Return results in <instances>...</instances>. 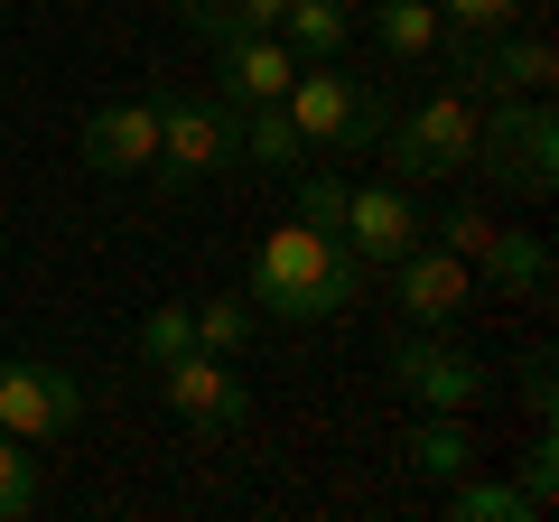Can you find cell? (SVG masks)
Instances as JSON below:
<instances>
[{"mask_svg": "<svg viewBox=\"0 0 559 522\" xmlns=\"http://www.w3.org/2000/svg\"><path fill=\"white\" fill-rule=\"evenodd\" d=\"M242 299H252L261 318H280V327H326V318H345V308L364 299V261L345 252L326 224L289 215V224H271V234L252 242Z\"/></svg>", "mask_w": 559, "mask_h": 522, "instance_id": "cell-1", "label": "cell"}, {"mask_svg": "<svg viewBox=\"0 0 559 522\" xmlns=\"http://www.w3.org/2000/svg\"><path fill=\"white\" fill-rule=\"evenodd\" d=\"M289 187H299V215L326 224V234H336L364 271H392V261L429 234V215H419V197H411L401 178H336V168L308 159Z\"/></svg>", "mask_w": 559, "mask_h": 522, "instance_id": "cell-2", "label": "cell"}, {"mask_svg": "<svg viewBox=\"0 0 559 522\" xmlns=\"http://www.w3.org/2000/svg\"><path fill=\"white\" fill-rule=\"evenodd\" d=\"M280 112L299 121V141H308V159H364V150L382 141V84H364V75H345L336 57L326 66H299L289 75V94H280Z\"/></svg>", "mask_w": 559, "mask_h": 522, "instance_id": "cell-3", "label": "cell"}, {"mask_svg": "<svg viewBox=\"0 0 559 522\" xmlns=\"http://www.w3.org/2000/svg\"><path fill=\"white\" fill-rule=\"evenodd\" d=\"M476 121L485 103L466 94V84H429V103H411L401 121H382V159H392L401 187H439V178H466V159H476Z\"/></svg>", "mask_w": 559, "mask_h": 522, "instance_id": "cell-4", "label": "cell"}, {"mask_svg": "<svg viewBox=\"0 0 559 522\" xmlns=\"http://www.w3.org/2000/svg\"><path fill=\"white\" fill-rule=\"evenodd\" d=\"M476 168L485 187H503V197H550L559 187V112L550 94H513V103H485L476 121Z\"/></svg>", "mask_w": 559, "mask_h": 522, "instance_id": "cell-5", "label": "cell"}, {"mask_svg": "<svg viewBox=\"0 0 559 522\" xmlns=\"http://www.w3.org/2000/svg\"><path fill=\"white\" fill-rule=\"evenodd\" d=\"M439 66L476 103H513V94H550L559 84V47H550L540 20H513V28H495V38H448Z\"/></svg>", "mask_w": 559, "mask_h": 522, "instance_id": "cell-6", "label": "cell"}, {"mask_svg": "<svg viewBox=\"0 0 559 522\" xmlns=\"http://www.w3.org/2000/svg\"><path fill=\"white\" fill-rule=\"evenodd\" d=\"M429 234H439L476 281H495L503 299H540V289H550V242L513 234V224L485 215V205H448V215H429Z\"/></svg>", "mask_w": 559, "mask_h": 522, "instance_id": "cell-7", "label": "cell"}, {"mask_svg": "<svg viewBox=\"0 0 559 522\" xmlns=\"http://www.w3.org/2000/svg\"><path fill=\"white\" fill-rule=\"evenodd\" d=\"M234 159H242L234 103H215V94H159V159H150L159 187H205V178H224Z\"/></svg>", "mask_w": 559, "mask_h": 522, "instance_id": "cell-8", "label": "cell"}, {"mask_svg": "<svg viewBox=\"0 0 559 522\" xmlns=\"http://www.w3.org/2000/svg\"><path fill=\"white\" fill-rule=\"evenodd\" d=\"M476 299H485V281L466 271L457 252H448L439 234H419L411 252L392 261V308H401L411 327H429V336H448V327H466V318H476Z\"/></svg>", "mask_w": 559, "mask_h": 522, "instance_id": "cell-9", "label": "cell"}, {"mask_svg": "<svg viewBox=\"0 0 559 522\" xmlns=\"http://www.w3.org/2000/svg\"><path fill=\"white\" fill-rule=\"evenodd\" d=\"M392 382L411 392L419 411H457V420H466V411L495 402L503 373H495V364H476L466 345H448V336H429V327H411V336L392 345Z\"/></svg>", "mask_w": 559, "mask_h": 522, "instance_id": "cell-10", "label": "cell"}, {"mask_svg": "<svg viewBox=\"0 0 559 522\" xmlns=\"http://www.w3.org/2000/svg\"><path fill=\"white\" fill-rule=\"evenodd\" d=\"M159 373V402L178 411L187 429H205V439H234V429H252V382L234 373V355H205V345H187V355L150 364Z\"/></svg>", "mask_w": 559, "mask_h": 522, "instance_id": "cell-11", "label": "cell"}, {"mask_svg": "<svg viewBox=\"0 0 559 522\" xmlns=\"http://www.w3.org/2000/svg\"><path fill=\"white\" fill-rule=\"evenodd\" d=\"M84 420V382L66 373V364H38V355H0V429L28 448L66 439V429Z\"/></svg>", "mask_w": 559, "mask_h": 522, "instance_id": "cell-12", "label": "cell"}, {"mask_svg": "<svg viewBox=\"0 0 559 522\" xmlns=\"http://www.w3.org/2000/svg\"><path fill=\"white\" fill-rule=\"evenodd\" d=\"M150 159H159V94H121V103H103L84 121V168H103V178H150Z\"/></svg>", "mask_w": 559, "mask_h": 522, "instance_id": "cell-13", "label": "cell"}, {"mask_svg": "<svg viewBox=\"0 0 559 522\" xmlns=\"http://www.w3.org/2000/svg\"><path fill=\"white\" fill-rule=\"evenodd\" d=\"M215 57V84H224V103H280L289 94V75H299V57L280 47V28H234V38H215L205 47Z\"/></svg>", "mask_w": 559, "mask_h": 522, "instance_id": "cell-14", "label": "cell"}, {"mask_svg": "<svg viewBox=\"0 0 559 522\" xmlns=\"http://www.w3.org/2000/svg\"><path fill=\"white\" fill-rule=\"evenodd\" d=\"M280 47L299 66L345 57V47H355V0H289V10H280Z\"/></svg>", "mask_w": 559, "mask_h": 522, "instance_id": "cell-15", "label": "cell"}, {"mask_svg": "<svg viewBox=\"0 0 559 522\" xmlns=\"http://www.w3.org/2000/svg\"><path fill=\"white\" fill-rule=\"evenodd\" d=\"M373 38L392 66H439L448 20H439V0H373Z\"/></svg>", "mask_w": 559, "mask_h": 522, "instance_id": "cell-16", "label": "cell"}, {"mask_svg": "<svg viewBox=\"0 0 559 522\" xmlns=\"http://www.w3.org/2000/svg\"><path fill=\"white\" fill-rule=\"evenodd\" d=\"M242 159H252V168H271V178H299V168H308L299 121L280 112V103H242Z\"/></svg>", "mask_w": 559, "mask_h": 522, "instance_id": "cell-17", "label": "cell"}, {"mask_svg": "<svg viewBox=\"0 0 559 522\" xmlns=\"http://www.w3.org/2000/svg\"><path fill=\"white\" fill-rule=\"evenodd\" d=\"M448 522H540L532 513V495H522L513 476H448Z\"/></svg>", "mask_w": 559, "mask_h": 522, "instance_id": "cell-18", "label": "cell"}, {"mask_svg": "<svg viewBox=\"0 0 559 522\" xmlns=\"http://www.w3.org/2000/svg\"><path fill=\"white\" fill-rule=\"evenodd\" d=\"M411 466H419L429 485H448V476H466V466H476V439H466L457 411H419V429H411Z\"/></svg>", "mask_w": 559, "mask_h": 522, "instance_id": "cell-19", "label": "cell"}, {"mask_svg": "<svg viewBox=\"0 0 559 522\" xmlns=\"http://www.w3.org/2000/svg\"><path fill=\"white\" fill-rule=\"evenodd\" d=\"M187 308H197V345L205 355H252V336H261L252 299H187Z\"/></svg>", "mask_w": 559, "mask_h": 522, "instance_id": "cell-20", "label": "cell"}, {"mask_svg": "<svg viewBox=\"0 0 559 522\" xmlns=\"http://www.w3.org/2000/svg\"><path fill=\"white\" fill-rule=\"evenodd\" d=\"M47 503V476H38V448L0 429V522H28Z\"/></svg>", "mask_w": 559, "mask_h": 522, "instance_id": "cell-21", "label": "cell"}, {"mask_svg": "<svg viewBox=\"0 0 559 522\" xmlns=\"http://www.w3.org/2000/svg\"><path fill=\"white\" fill-rule=\"evenodd\" d=\"M187 345H197V308H187V299H159L150 318L131 327V355L140 364H168V355H187Z\"/></svg>", "mask_w": 559, "mask_h": 522, "instance_id": "cell-22", "label": "cell"}, {"mask_svg": "<svg viewBox=\"0 0 559 522\" xmlns=\"http://www.w3.org/2000/svg\"><path fill=\"white\" fill-rule=\"evenodd\" d=\"M439 20H448V38H495V28L532 20V0H439Z\"/></svg>", "mask_w": 559, "mask_h": 522, "instance_id": "cell-23", "label": "cell"}, {"mask_svg": "<svg viewBox=\"0 0 559 522\" xmlns=\"http://www.w3.org/2000/svg\"><path fill=\"white\" fill-rule=\"evenodd\" d=\"M522 495H532V513H550V503H559V439H550V420H540V439L532 448H522Z\"/></svg>", "mask_w": 559, "mask_h": 522, "instance_id": "cell-24", "label": "cell"}, {"mask_svg": "<svg viewBox=\"0 0 559 522\" xmlns=\"http://www.w3.org/2000/svg\"><path fill=\"white\" fill-rule=\"evenodd\" d=\"M178 20H187V38L215 47V38H234V28H242V10H234V0H178Z\"/></svg>", "mask_w": 559, "mask_h": 522, "instance_id": "cell-25", "label": "cell"}, {"mask_svg": "<svg viewBox=\"0 0 559 522\" xmlns=\"http://www.w3.org/2000/svg\"><path fill=\"white\" fill-rule=\"evenodd\" d=\"M522 402H532V420H550L559 392H550V364H522Z\"/></svg>", "mask_w": 559, "mask_h": 522, "instance_id": "cell-26", "label": "cell"}, {"mask_svg": "<svg viewBox=\"0 0 559 522\" xmlns=\"http://www.w3.org/2000/svg\"><path fill=\"white\" fill-rule=\"evenodd\" d=\"M242 10V28H280V10H289V0H234Z\"/></svg>", "mask_w": 559, "mask_h": 522, "instance_id": "cell-27", "label": "cell"}]
</instances>
